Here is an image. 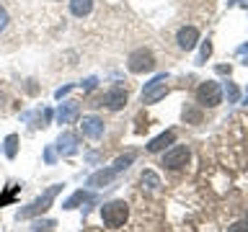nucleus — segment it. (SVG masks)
<instances>
[{
  "label": "nucleus",
  "instance_id": "nucleus-12",
  "mask_svg": "<svg viewBox=\"0 0 248 232\" xmlns=\"http://www.w3.org/2000/svg\"><path fill=\"white\" fill-rule=\"evenodd\" d=\"M78 114H80V106H78L75 101H67V103H62V106H60L57 121H60V124H70V121H75V119H78Z\"/></svg>",
  "mask_w": 248,
  "mask_h": 232
},
{
  "label": "nucleus",
  "instance_id": "nucleus-20",
  "mask_svg": "<svg viewBox=\"0 0 248 232\" xmlns=\"http://www.w3.org/2000/svg\"><path fill=\"white\" fill-rule=\"evenodd\" d=\"M225 93H228V101H230V103H238V98H240V90H238V85L228 83V85H225Z\"/></svg>",
  "mask_w": 248,
  "mask_h": 232
},
{
  "label": "nucleus",
  "instance_id": "nucleus-9",
  "mask_svg": "<svg viewBox=\"0 0 248 232\" xmlns=\"http://www.w3.org/2000/svg\"><path fill=\"white\" fill-rule=\"evenodd\" d=\"M176 42H178V46L181 49H194L197 46V42H199V31L194 29V26H184V29H178V34H176Z\"/></svg>",
  "mask_w": 248,
  "mask_h": 232
},
{
  "label": "nucleus",
  "instance_id": "nucleus-24",
  "mask_svg": "<svg viewBox=\"0 0 248 232\" xmlns=\"http://www.w3.org/2000/svg\"><path fill=\"white\" fill-rule=\"evenodd\" d=\"M228 232H248V224L246 222H235L232 227H228Z\"/></svg>",
  "mask_w": 248,
  "mask_h": 232
},
{
  "label": "nucleus",
  "instance_id": "nucleus-14",
  "mask_svg": "<svg viewBox=\"0 0 248 232\" xmlns=\"http://www.w3.org/2000/svg\"><path fill=\"white\" fill-rule=\"evenodd\" d=\"M70 11L78 18H83V15H88L93 11V0H70Z\"/></svg>",
  "mask_w": 248,
  "mask_h": 232
},
{
  "label": "nucleus",
  "instance_id": "nucleus-28",
  "mask_svg": "<svg viewBox=\"0 0 248 232\" xmlns=\"http://www.w3.org/2000/svg\"><path fill=\"white\" fill-rule=\"evenodd\" d=\"M248 52V44H243V46H238V54H246Z\"/></svg>",
  "mask_w": 248,
  "mask_h": 232
},
{
  "label": "nucleus",
  "instance_id": "nucleus-6",
  "mask_svg": "<svg viewBox=\"0 0 248 232\" xmlns=\"http://www.w3.org/2000/svg\"><path fill=\"white\" fill-rule=\"evenodd\" d=\"M189 158H191L189 147H186V145H176V147H170V150L163 155V165H166L168 170H181V168H186Z\"/></svg>",
  "mask_w": 248,
  "mask_h": 232
},
{
  "label": "nucleus",
  "instance_id": "nucleus-7",
  "mask_svg": "<svg viewBox=\"0 0 248 232\" xmlns=\"http://www.w3.org/2000/svg\"><path fill=\"white\" fill-rule=\"evenodd\" d=\"M101 103H104L106 108H111V111H119V108L127 106V90H124L122 85H114L111 90H106V93H104Z\"/></svg>",
  "mask_w": 248,
  "mask_h": 232
},
{
  "label": "nucleus",
  "instance_id": "nucleus-19",
  "mask_svg": "<svg viewBox=\"0 0 248 232\" xmlns=\"http://www.w3.org/2000/svg\"><path fill=\"white\" fill-rule=\"evenodd\" d=\"M54 230V219H39L34 222V232H52Z\"/></svg>",
  "mask_w": 248,
  "mask_h": 232
},
{
  "label": "nucleus",
  "instance_id": "nucleus-27",
  "mask_svg": "<svg viewBox=\"0 0 248 232\" xmlns=\"http://www.w3.org/2000/svg\"><path fill=\"white\" fill-rule=\"evenodd\" d=\"M44 158H46V162H54V152H52V150H46Z\"/></svg>",
  "mask_w": 248,
  "mask_h": 232
},
{
  "label": "nucleus",
  "instance_id": "nucleus-17",
  "mask_svg": "<svg viewBox=\"0 0 248 232\" xmlns=\"http://www.w3.org/2000/svg\"><path fill=\"white\" fill-rule=\"evenodd\" d=\"M16 152H18V137H16V134H8V137H5V155L13 160Z\"/></svg>",
  "mask_w": 248,
  "mask_h": 232
},
{
  "label": "nucleus",
  "instance_id": "nucleus-15",
  "mask_svg": "<svg viewBox=\"0 0 248 232\" xmlns=\"http://www.w3.org/2000/svg\"><path fill=\"white\" fill-rule=\"evenodd\" d=\"M85 201H93L91 193H85V191H75L73 196H70L65 204H62V209H75L78 204H85Z\"/></svg>",
  "mask_w": 248,
  "mask_h": 232
},
{
  "label": "nucleus",
  "instance_id": "nucleus-4",
  "mask_svg": "<svg viewBox=\"0 0 248 232\" xmlns=\"http://www.w3.org/2000/svg\"><path fill=\"white\" fill-rule=\"evenodd\" d=\"M168 93V75H155L150 83L142 88V103H158L160 98H166Z\"/></svg>",
  "mask_w": 248,
  "mask_h": 232
},
{
  "label": "nucleus",
  "instance_id": "nucleus-21",
  "mask_svg": "<svg viewBox=\"0 0 248 232\" xmlns=\"http://www.w3.org/2000/svg\"><path fill=\"white\" fill-rule=\"evenodd\" d=\"M209 54H212V44H209V42H204V44H202V52H199V65H204V62L209 59Z\"/></svg>",
  "mask_w": 248,
  "mask_h": 232
},
{
  "label": "nucleus",
  "instance_id": "nucleus-16",
  "mask_svg": "<svg viewBox=\"0 0 248 232\" xmlns=\"http://www.w3.org/2000/svg\"><path fill=\"white\" fill-rule=\"evenodd\" d=\"M142 186H145V188H150V191H155L160 186V178L155 175L153 170H145V173H142Z\"/></svg>",
  "mask_w": 248,
  "mask_h": 232
},
{
  "label": "nucleus",
  "instance_id": "nucleus-23",
  "mask_svg": "<svg viewBox=\"0 0 248 232\" xmlns=\"http://www.w3.org/2000/svg\"><path fill=\"white\" fill-rule=\"evenodd\" d=\"M184 119H189L194 124H199L202 121V114L199 111H194V108H184Z\"/></svg>",
  "mask_w": 248,
  "mask_h": 232
},
{
  "label": "nucleus",
  "instance_id": "nucleus-1",
  "mask_svg": "<svg viewBox=\"0 0 248 232\" xmlns=\"http://www.w3.org/2000/svg\"><path fill=\"white\" fill-rule=\"evenodd\" d=\"M62 191V183H54V186H49L42 196L39 199H34L31 204L26 206V209H21L18 212V219H31V217H36V214H42V212H46V209L52 206V201L57 199V193Z\"/></svg>",
  "mask_w": 248,
  "mask_h": 232
},
{
  "label": "nucleus",
  "instance_id": "nucleus-11",
  "mask_svg": "<svg viewBox=\"0 0 248 232\" xmlns=\"http://www.w3.org/2000/svg\"><path fill=\"white\" fill-rule=\"evenodd\" d=\"M116 178V170L114 168H106V170H98V173H93L88 178V183L85 186H91V188H101V186H108Z\"/></svg>",
  "mask_w": 248,
  "mask_h": 232
},
{
  "label": "nucleus",
  "instance_id": "nucleus-31",
  "mask_svg": "<svg viewBox=\"0 0 248 232\" xmlns=\"http://www.w3.org/2000/svg\"><path fill=\"white\" fill-rule=\"evenodd\" d=\"M246 65H248V59H246Z\"/></svg>",
  "mask_w": 248,
  "mask_h": 232
},
{
  "label": "nucleus",
  "instance_id": "nucleus-8",
  "mask_svg": "<svg viewBox=\"0 0 248 232\" xmlns=\"http://www.w3.org/2000/svg\"><path fill=\"white\" fill-rule=\"evenodd\" d=\"M80 129L88 139H98L101 134H104V119H98V116H83Z\"/></svg>",
  "mask_w": 248,
  "mask_h": 232
},
{
  "label": "nucleus",
  "instance_id": "nucleus-2",
  "mask_svg": "<svg viewBox=\"0 0 248 232\" xmlns=\"http://www.w3.org/2000/svg\"><path fill=\"white\" fill-rule=\"evenodd\" d=\"M127 217H129V204L122 199H114L101 206V219H104L106 227H122L127 222Z\"/></svg>",
  "mask_w": 248,
  "mask_h": 232
},
{
  "label": "nucleus",
  "instance_id": "nucleus-5",
  "mask_svg": "<svg viewBox=\"0 0 248 232\" xmlns=\"http://www.w3.org/2000/svg\"><path fill=\"white\" fill-rule=\"evenodd\" d=\"M127 67H129V72H153L155 70V57H153V52L150 49H135L129 54V59H127Z\"/></svg>",
  "mask_w": 248,
  "mask_h": 232
},
{
  "label": "nucleus",
  "instance_id": "nucleus-25",
  "mask_svg": "<svg viewBox=\"0 0 248 232\" xmlns=\"http://www.w3.org/2000/svg\"><path fill=\"white\" fill-rule=\"evenodd\" d=\"M8 26V11H5V8H0V31H3Z\"/></svg>",
  "mask_w": 248,
  "mask_h": 232
},
{
  "label": "nucleus",
  "instance_id": "nucleus-10",
  "mask_svg": "<svg viewBox=\"0 0 248 232\" xmlns=\"http://www.w3.org/2000/svg\"><path fill=\"white\" fill-rule=\"evenodd\" d=\"M57 150L62 158H70V155L78 152V137L73 134V131H65V134L57 137Z\"/></svg>",
  "mask_w": 248,
  "mask_h": 232
},
{
  "label": "nucleus",
  "instance_id": "nucleus-29",
  "mask_svg": "<svg viewBox=\"0 0 248 232\" xmlns=\"http://www.w3.org/2000/svg\"><path fill=\"white\" fill-rule=\"evenodd\" d=\"M246 103H248V88H246Z\"/></svg>",
  "mask_w": 248,
  "mask_h": 232
},
{
  "label": "nucleus",
  "instance_id": "nucleus-30",
  "mask_svg": "<svg viewBox=\"0 0 248 232\" xmlns=\"http://www.w3.org/2000/svg\"><path fill=\"white\" fill-rule=\"evenodd\" d=\"M246 224H248V212H246Z\"/></svg>",
  "mask_w": 248,
  "mask_h": 232
},
{
  "label": "nucleus",
  "instance_id": "nucleus-13",
  "mask_svg": "<svg viewBox=\"0 0 248 232\" xmlns=\"http://www.w3.org/2000/svg\"><path fill=\"white\" fill-rule=\"evenodd\" d=\"M173 142H176V134H173V131H163L160 137L150 139V145H147V152H163L168 145H173Z\"/></svg>",
  "mask_w": 248,
  "mask_h": 232
},
{
  "label": "nucleus",
  "instance_id": "nucleus-18",
  "mask_svg": "<svg viewBox=\"0 0 248 232\" xmlns=\"http://www.w3.org/2000/svg\"><path fill=\"white\" fill-rule=\"evenodd\" d=\"M132 160H135V155H124V158H116V162H114V170L116 173H122V170H127L129 165H132Z\"/></svg>",
  "mask_w": 248,
  "mask_h": 232
},
{
  "label": "nucleus",
  "instance_id": "nucleus-26",
  "mask_svg": "<svg viewBox=\"0 0 248 232\" xmlns=\"http://www.w3.org/2000/svg\"><path fill=\"white\" fill-rule=\"evenodd\" d=\"M96 88V77H88V80L83 83V90H93Z\"/></svg>",
  "mask_w": 248,
  "mask_h": 232
},
{
  "label": "nucleus",
  "instance_id": "nucleus-22",
  "mask_svg": "<svg viewBox=\"0 0 248 232\" xmlns=\"http://www.w3.org/2000/svg\"><path fill=\"white\" fill-rule=\"evenodd\" d=\"M23 119H34V114H23ZM52 119V111L49 108H44L42 111V116H39V121H42V127H46V121Z\"/></svg>",
  "mask_w": 248,
  "mask_h": 232
},
{
  "label": "nucleus",
  "instance_id": "nucleus-3",
  "mask_svg": "<svg viewBox=\"0 0 248 232\" xmlns=\"http://www.w3.org/2000/svg\"><path fill=\"white\" fill-rule=\"evenodd\" d=\"M197 101H199V106H204V108L220 106V103H222V88H220L215 80L202 83L199 88H197Z\"/></svg>",
  "mask_w": 248,
  "mask_h": 232
}]
</instances>
